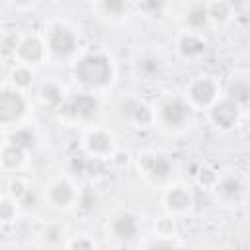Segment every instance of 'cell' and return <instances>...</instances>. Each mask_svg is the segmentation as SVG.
I'll return each instance as SVG.
<instances>
[{
  "label": "cell",
  "mask_w": 250,
  "mask_h": 250,
  "mask_svg": "<svg viewBox=\"0 0 250 250\" xmlns=\"http://www.w3.org/2000/svg\"><path fill=\"white\" fill-rule=\"evenodd\" d=\"M211 117H213V121H215L219 127H223V129H229V127H232V125H234V121H236V117H238V109H236V104H234L232 100H225V102H219V104L213 107V111H211Z\"/></svg>",
  "instance_id": "obj_6"
},
{
  "label": "cell",
  "mask_w": 250,
  "mask_h": 250,
  "mask_svg": "<svg viewBox=\"0 0 250 250\" xmlns=\"http://www.w3.org/2000/svg\"><path fill=\"white\" fill-rule=\"evenodd\" d=\"M219 193L221 195H225V197H234V195H238V191H240V184L234 180V178H227V180H223L221 184H219Z\"/></svg>",
  "instance_id": "obj_18"
},
{
  "label": "cell",
  "mask_w": 250,
  "mask_h": 250,
  "mask_svg": "<svg viewBox=\"0 0 250 250\" xmlns=\"http://www.w3.org/2000/svg\"><path fill=\"white\" fill-rule=\"evenodd\" d=\"M18 55H20L23 61H27V62H37V61L41 59V55H43V49H41L39 39H35V37L23 39V41L20 43V47H18Z\"/></svg>",
  "instance_id": "obj_9"
},
{
  "label": "cell",
  "mask_w": 250,
  "mask_h": 250,
  "mask_svg": "<svg viewBox=\"0 0 250 250\" xmlns=\"http://www.w3.org/2000/svg\"><path fill=\"white\" fill-rule=\"evenodd\" d=\"M158 230H160L162 234H168V232L172 230V223H168V221H160V223H158Z\"/></svg>",
  "instance_id": "obj_30"
},
{
  "label": "cell",
  "mask_w": 250,
  "mask_h": 250,
  "mask_svg": "<svg viewBox=\"0 0 250 250\" xmlns=\"http://www.w3.org/2000/svg\"><path fill=\"white\" fill-rule=\"evenodd\" d=\"M143 166L152 178H164L170 172V164L162 156H146V158H143Z\"/></svg>",
  "instance_id": "obj_10"
},
{
  "label": "cell",
  "mask_w": 250,
  "mask_h": 250,
  "mask_svg": "<svg viewBox=\"0 0 250 250\" xmlns=\"http://www.w3.org/2000/svg\"><path fill=\"white\" fill-rule=\"evenodd\" d=\"M20 201H21V205H25V207H33V205H35V193L27 189L25 195H23Z\"/></svg>",
  "instance_id": "obj_25"
},
{
  "label": "cell",
  "mask_w": 250,
  "mask_h": 250,
  "mask_svg": "<svg viewBox=\"0 0 250 250\" xmlns=\"http://www.w3.org/2000/svg\"><path fill=\"white\" fill-rule=\"evenodd\" d=\"M98 111V100L94 96L82 94L78 98H74V102L70 105H64V113L70 117H80V119H90L94 117Z\"/></svg>",
  "instance_id": "obj_4"
},
{
  "label": "cell",
  "mask_w": 250,
  "mask_h": 250,
  "mask_svg": "<svg viewBox=\"0 0 250 250\" xmlns=\"http://www.w3.org/2000/svg\"><path fill=\"white\" fill-rule=\"evenodd\" d=\"M143 70H146V72H152V70H156L158 68V61H154V59H146V61H143Z\"/></svg>",
  "instance_id": "obj_26"
},
{
  "label": "cell",
  "mask_w": 250,
  "mask_h": 250,
  "mask_svg": "<svg viewBox=\"0 0 250 250\" xmlns=\"http://www.w3.org/2000/svg\"><path fill=\"white\" fill-rule=\"evenodd\" d=\"M25 109V104L21 100L20 94L16 92H10V90H4L2 96H0V119L2 123H10L14 119H18Z\"/></svg>",
  "instance_id": "obj_3"
},
{
  "label": "cell",
  "mask_w": 250,
  "mask_h": 250,
  "mask_svg": "<svg viewBox=\"0 0 250 250\" xmlns=\"http://www.w3.org/2000/svg\"><path fill=\"white\" fill-rule=\"evenodd\" d=\"M137 232V221L133 215L129 213H121L115 221H113V234L117 238H123V240H129L133 238Z\"/></svg>",
  "instance_id": "obj_8"
},
{
  "label": "cell",
  "mask_w": 250,
  "mask_h": 250,
  "mask_svg": "<svg viewBox=\"0 0 250 250\" xmlns=\"http://www.w3.org/2000/svg\"><path fill=\"white\" fill-rule=\"evenodd\" d=\"M76 78L92 88L104 86L111 78V66L105 57L102 55H88L78 61L76 64Z\"/></svg>",
  "instance_id": "obj_1"
},
{
  "label": "cell",
  "mask_w": 250,
  "mask_h": 250,
  "mask_svg": "<svg viewBox=\"0 0 250 250\" xmlns=\"http://www.w3.org/2000/svg\"><path fill=\"white\" fill-rule=\"evenodd\" d=\"M166 203H168L170 209H174V211H182V209H186V207L189 205V195H188L184 189L176 188V189H172V191L168 193Z\"/></svg>",
  "instance_id": "obj_15"
},
{
  "label": "cell",
  "mask_w": 250,
  "mask_h": 250,
  "mask_svg": "<svg viewBox=\"0 0 250 250\" xmlns=\"http://www.w3.org/2000/svg\"><path fill=\"white\" fill-rule=\"evenodd\" d=\"M160 115H162V121L168 125H182L188 117V105L180 98H170L162 104Z\"/></svg>",
  "instance_id": "obj_5"
},
{
  "label": "cell",
  "mask_w": 250,
  "mask_h": 250,
  "mask_svg": "<svg viewBox=\"0 0 250 250\" xmlns=\"http://www.w3.org/2000/svg\"><path fill=\"white\" fill-rule=\"evenodd\" d=\"M189 94H191V98H193L195 104H199V105H207V104H211V102L215 100V96H217V88H215V84H213L209 78H201V80L193 82Z\"/></svg>",
  "instance_id": "obj_7"
},
{
  "label": "cell",
  "mask_w": 250,
  "mask_h": 250,
  "mask_svg": "<svg viewBox=\"0 0 250 250\" xmlns=\"http://www.w3.org/2000/svg\"><path fill=\"white\" fill-rule=\"evenodd\" d=\"M12 145L14 146H20V148H27V146H31L33 145V135L29 133V131H16L12 137Z\"/></svg>",
  "instance_id": "obj_20"
},
{
  "label": "cell",
  "mask_w": 250,
  "mask_h": 250,
  "mask_svg": "<svg viewBox=\"0 0 250 250\" xmlns=\"http://www.w3.org/2000/svg\"><path fill=\"white\" fill-rule=\"evenodd\" d=\"M180 49H182L184 55L193 57V55H199V53L205 49V43H203L199 37H195V35H186V37L182 39V43H180Z\"/></svg>",
  "instance_id": "obj_16"
},
{
  "label": "cell",
  "mask_w": 250,
  "mask_h": 250,
  "mask_svg": "<svg viewBox=\"0 0 250 250\" xmlns=\"http://www.w3.org/2000/svg\"><path fill=\"white\" fill-rule=\"evenodd\" d=\"M213 172L211 170H201V182H205V184H209V182H213Z\"/></svg>",
  "instance_id": "obj_31"
},
{
  "label": "cell",
  "mask_w": 250,
  "mask_h": 250,
  "mask_svg": "<svg viewBox=\"0 0 250 250\" xmlns=\"http://www.w3.org/2000/svg\"><path fill=\"white\" fill-rule=\"evenodd\" d=\"M88 148L94 152V154H105L109 148H111V139L102 133V131H96L88 137Z\"/></svg>",
  "instance_id": "obj_11"
},
{
  "label": "cell",
  "mask_w": 250,
  "mask_h": 250,
  "mask_svg": "<svg viewBox=\"0 0 250 250\" xmlns=\"http://www.w3.org/2000/svg\"><path fill=\"white\" fill-rule=\"evenodd\" d=\"M72 197H74V191H72V188L66 182H57L51 188V199L57 205H68L72 201Z\"/></svg>",
  "instance_id": "obj_12"
},
{
  "label": "cell",
  "mask_w": 250,
  "mask_h": 250,
  "mask_svg": "<svg viewBox=\"0 0 250 250\" xmlns=\"http://www.w3.org/2000/svg\"><path fill=\"white\" fill-rule=\"evenodd\" d=\"M207 12H209V18H213L217 21H223L229 16V6L225 2H213V4L207 6Z\"/></svg>",
  "instance_id": "obj_19"
},
{
  "label": "cell",
  "mask_w": 250,
  "mask_h": 250,
  "mask_svg": "<svg viewBox=\"0 0 250 250\" xmlns=\"http://www.w3.org/2000/svg\"><path fill=\"white\" fill-rule=\"evenodd\" d=\"M12 78H14V84L16 86H27L29 82H31V72L27 70V68H16L14 70V74H12Z\"/></svg>",
  "instance_id": "obj_22"
},
{
  "label": "cell",
  "mask_w": 250,
  "mask_h": 250,
  "mask_svg": "<svg viewBox=\"0 0 250 250\" xmlns=\"http://www.w3.org/2000/svg\"><path fill=\"white\" fill-rule=\"evenodd\" d=\"M104 8H105V10H111V12H121V10L125 8V4H123V2H105Z\"/></svg>",
  "instance_id": "obj_27"
},
{
  "label": "cell",
  "mask_w": 250,
  "mask_h": 250,
  "mask_svg": "<svg viewBox=\"0 0 250 250\" xmlns=\"http://www.w3.org/2000/svg\"><path fill=\"white\" fill-rule=\"evenodd\" d=\"M70 250H92V244H90L86 238H76V240L70 244Z\"/></svg>",
  "instance_id": "obj_23"
},
{
  "label": "cell",
  "mask_w": 250,
  "mask_h": 250,
  "mask_svg": "<svg viewBox=\"0 0 250 250\" xmlns=\"http://www.w3.org/2000/svg\"><path fill=\"white\" fill-rule=\"evenodd\" d=\"M43 98H45L49 104H59V102L62 100V94H61V90H59L55 84H47V86L43 88Z\"/></svg>",
  "instance_id": "obj_21"
},
{
  "label": "cell",
  "mask_w": 250,
  "mask_h": 250,
  "mask_svg": "<svg viewBox=\"0 0 250 250\" xmlns=\"http://www.w3.org/2000/svg\"><path fill=\"white\" fill-rule=\"evenodd\" d=\"M148 250H174V246L168 244V242H164V240H160V242H154Z\"/></svg>",
  "instance_id": "obj_28"
},
{
  "label": "cell",
  "mask_w": 250,
  "mask_h": 250,
  "mask_svg": "<svg viewBox=\"0 0 250 250\" xmlns=\"http://www.w3.org/2000/svg\"><path fill=\"white\" fill-rule=\"evenodd\" d=\"M21 154H23V148L10 145V146H6L4 152H2V162H4L8 168H16V166L21 162Z\"/></svg>",
  "instance_id": "obj_17"
},
{
  "label": "cell",
  "mask_w": 250,
  "mask_h": 250,
  "mask_svg": "<svg viewBox=\"0 0 250 250\" xmlns=\"http://www.w3.org/2000/svg\"><path fill=\"white\" fill-rule=\"evenodd\" d=\"M45 238L51 240V242L59 240V229H49V230H45Z\"/></svg>",
  "instance_id": "obj_29"
},
{
  "label": "cell",
  "mask_w": 250,
  "mask_h": 250,
  "mask_svg": "<svg viewBox=\"0 0 250 250\" xmlns=\"http://www.w3.org/2000/svg\"><path fill=\"white\" fill-rule=\"evenodd\" d=\"M25 191H27V189L23 188V184H21L20 180H16V182H12V193H14V195H16L18 199H21V197L25 195Z\"/></svg>",
  "instance_id": "obj_24"
},
{
  "label": "cell",
  "mask_w": 250,
  "mask_h": 250,
  "mask_svg": "<svg viewBox=\"0 0 250 250\" xmlns=\"http://www.w3.org/2000/svg\"><path fill=\"white\" fill-rule=\"evenodd\" d=\"M209 20V12H207V6L203 4H195L188 10V23L193 27V29H199L207 23Z\"/></svg>",
  "instance_id": "obj_13"
},
{
  "label": "cell",
  "mask_w": 250,
  "mask_h": 250,
  "mask_svg": "<svg viewBox=\"0 0 250 250\" xmlns=\"http://www.w3.org/2000/svg\"><path fill=\"white\" fill-rule=\"evenodd\" d=\"M2 207H4V219H10V213H12V211H10V203H8V201H4V205H2Z\"/></svg>",
  "instance_id": "obj_32"
},
{
  "label": "cell",
  "mask_w": 250,
  "mask_h": 250,
  "mask_svg": "<svg viewBox=\"0 0 250 250\" xmlns=\"http://www.w3.org/2000/svg\"><path fill=\"white\" fill-rule=\"evenodd\" d=\"M76 47V39L72 35L70 29L66 27H55L49 35V49L57 55V57H68Z\"/></svg>",
  "instance_id": "obj_2"
},
{
  "label": "cell",
  "mask_w": 250,
  "mask_h": 250,
  "mask_svg": "<svg viewBox=\"0 0 250 250\" xmlns=\"http://www.w3.org/2000/svg\"><path fill=\"white\" fill-rule=\"evenodd\" d=\"M229 94L234 104H246L250 102V84L244 80H234L229 88Z\"/></svg>",
  "instance_id": "obj_14"
}]
</instances>
